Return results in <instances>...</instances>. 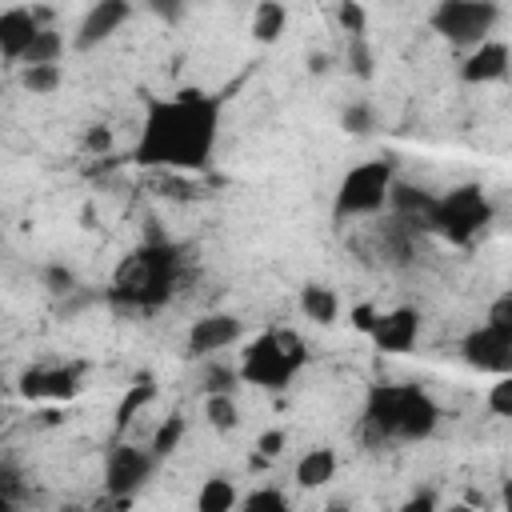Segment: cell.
<instances>
[{
	"instance_id": "obj_36",
	"label": "cell",
	"mask_w": 512,
	"mask_h": 512,
	"mask_svg": "<svg viewBox=\"0 0 512 512\" xmlns=\"http://www.w3.org/2000/svg\"><path fill=\"white\" fill-rule=\"evenodd\" d=\"M352 324L368 336V332H372V324H376V308H372V304H356V308H352Z\"/></svg>"
},
{
	"instance_id": "obj_33",
	"label": "cell",
	"mask_w": 512,
	"mask_h": 512,
	"mask_svg": "<svg viewBox=\"0 0 512 512\" xmlns=\"http://www.w3.org/2000/svg\"><path fill=\"white\" fill-rule=\"evenodd\" d=\"M84 148H88V152H108V148H112V128H108V124H92V128L84 132Z\"/></svg>"
},
{
	"instance_id": "obj_2",
	"label": "cell",
	"mask_w": 512,
	"mask_h": 512,
	"mask_svg": "<svg viewBox=\"0 0 512 512\" xmlns=\"http://www.w3.org/2000/svg\"><path fill=\"white\" fill-rule=\"evenodd\" d=\"M440 428V404L420 384H372L364 400V436L372 444H420Z\"/></svg>"
},
{
	"instance_id": "obj_14",
	"label": "cell",
	"mask_w": 512,
	"mask_h": 512,
	"mask_svg": "<svg viewBox=\"0 0 512 512\" xmlns=\"http://www.w3.org/2000/svg\"><path fill=\"white\" fill-rule=\"evenodd\" d=\"M508 64H512V48H508V40H484V44H476L472 52H464V60H460V80L464 84H496V80H504L508 76Z\"/></svg>"
},
{
	"instance_id": "obj_27",
	"label": "cell",
	"mask_w": 512,
	"mask_h": 512,
	"mask_svg": "<svg viewBox=\"0 0 512 512\" xmlns=\"http://www.w3.org/2000/svg\"><path fill=\"white\" fill-rule=\"evenodd\" d=\"M344 60H348V72H352L356 80H372V76H376V56H372L368 36H352Z\"/></svg>"
},
{
	"instance_id": "obj_21",
	"label": "cell",
	"mask_w": 512,
	"mask_h": 512,
	"mask_svg": "<svg viewBox=\"0 0 512 512\" xmlns=\"http://www.w3.org/2000/svg\"><path fill=\"white\" fill-rule=\"evenodd\" d=\"M152 400H156V384H152V380H136V384H128L124 400L116 404V432H124L128 420H136L140 408H148Z\"/></svg>"
},
{
	"instance_id": "obj_3",
	"label": "cell",
	"mask_w": 512,
	"mask_h": 512,
	"mask_svg": "<svg viewBox=\"0 0 512 512\" xmlns=\"http://www.w3.org/2000/svg\"><path fill=\"white\" fill-rule=\"evenodd\" d=\"M180 284V248L164 236L144 240L128 252L112 276V300L120 308H160L176 296Z\"/></svg>"
},
{
	"instance_id": "obj_26",
	"label": "cell",
	"mask_w": 512,
	"mask_h": 512,
	"mask_svg": "<svg viewBox=\"0 0 512 512\" xmlns=\"http://www.w3.org/2000/svg\"><path fill=\"white\" fill-rule=\"evenodd\" d=\"M236 512H292V508H288V496L280 488L264 484V488H252L248 496H240Z\"/></svg>"
},
{
	"instance_id": "obj_18",
	"label": "cell",
	"mask_w": 512,
	"mask_h": 512,
	"mask_svg": "<svg viewBox=\"0 0 512 512\" xmlns=\"http://www.w3.org/2000/svg\"><path fill=\"white\" fill-rule=\"evenodd\" d=\"M236 504H240L236 480L224 472H212L196 492V512H236Z\"/></svg>"
},
{
	"instance_id": "obj_1",
	"label": "cell",
	"mask_w": 512,
	"mask_h": 512,
	"mask_svg": "<svg viewBox=\"0 0 512 512\" xmlns=\"http://www.w3.org/2000/svg\"><path fill=\"white\" fill-rule=\"evenodd\" d=\"M224 96L204 88H180L172 96H156L144 104L140 136L132 148L136 168L160 172H208L220 144Z\"/></svg>"
},
{
	"instance_id": "obj_38",
	"label": "cell",
	"mask_w": 512,
	"mask_h": 512,
	"mask_svg": "<svg viewBox=\"0 0 512 512\" xmlns=\"http://www.w3.org/2000/svg\"><path fill=\"white\" fill-rule=\"evenodd\" d=\"M436 512H484L480 504H468V500H452V504H440Z\"/></svg>"
},
{
	"instance_id": "obj_17",
	"label": "cell",
	"mask_w": 512,
	"mask_h": 512,
	"mask_svg": "<svg viewBox=\"0 0 512 512\" xmlns=\"http://www.w3.org/2000/svg\"><path fill=\"white\" fill-rule=\"evenodd\" d=\"M300 312H304L312 324L332 328V324L340 320V296H336V288H332V284H320V280H308V284L300 288Z\"/></svg>"
},
{
	"instance_id": "obj_30",
	"label": "cell",
	"mask_w": 512,
	"mask_h": 512,
	"mask_svg": "<svg viewBox=\"0 0 512 512\" xmlns=\"http://www.w3.org/2000/svg\"><path fill=\"white\" fill-rule=\"evenodd\" d=\"M488 412L492 416H512V376H496V384H488Z\"/></svg>"
},
{
	"instance_id": "obj_13",
	"label": "cell",
	"mask_w": 512,
	"mask_h": 512,
	"mask_svg": "<svg viewBox=\"0 0 512 512\" xmlns=\"http://www.w3.org/2000/svg\"><path fill=\"white\" fill-rule=\"evenodd\" d=\"M20 396L24 400H72L76 392H80V368H64V364H56V368H24L20 372Z\"/></svg>"
},
{
	"instance_id": "obj_42",
	"label": "cell",
	"mask_w": 512,
	"mask_h": 512,
	"mask_svg": "<svg viewBox=\"0 0 512 512\" xmlns=\"http://www.w3.org/2000/svg\"><path fill=\"white\" fill-rule=\"evenodd\" d=\"M0 428H4V400H0Z\"/></svg>"
},
{
	"instance_id": "obj_19",
	"label": "cell",
	"mask_w": 512,
	"mask_h": 512,
	"mask_svg": "<svg viewBox=\"0 0 512 512\" xmlns=\"http://www.w3.org/2000/svg\"><path fill=\"white\" fill-rule=\"evenodd\" d=\"M284 28H288V8H284L280 0H264V4H256L252 20H248V32H252L256 44H276Z\"/></svg>"
},
{
	"instance_id": "obj_25",
	"label": "cell",
	"mask_w": 512,
	"mask_h": 512,
	"mask_svg": "<svg viewBox=\"0 0 512 512\" xmlns=\"http://www.w3.org/2000/svg\"><path fill=\"white\" fill-rule=\"evenodd\" d=\"M340 128L348 136H372L376 132V108L368 100H352L340 108Z\"/></svg>"
},
{
	"instance_id": "obj_12",
	"label": "cell",
	"mask_w": 512,
	"mask_h": 512,
	"mask_svg": "<svg viewBox=\"0 0 512 512\" xmlns=\"http://www.w3.org/2000/svg\"><path fill=\"white\" fill-rule=\"evenodd\" d=\"M416 336H420V308H412V304L376 312V324L368 332V340L380 352H408L416 344Z\"/></svg>"
},
{
	"instance_id": "obj_7",
	"label": "cell",
	"mask_w": 512,
	"mask_h": 512,
	"mask_svg": "<svg viewBox=\"0 0 512 512\" xmlns=\"http://www.w3.org/2000/svg\"><path fill=\"white\" fill-rule=\"evenodd\" d=\"M504 8L496 0H440L428 12V24L440 40H448L460 52H472L476 44L492 40Z\"/></svg>"
},
{
	"instance_id": "obj_28",
	"label": "cell",
	"mask_w": 512,
	"mask_h": 512,
	"mask_svg": "<svg viewBox=\"0 0 512 512\" xmlns=\"http://www.w3.org/2000/svg\"><path fill=\"white\" fill-rule=\"evenodd\" d=\"M336 24H340V32H348V40L368 36V8L356 4V0H340L336 4Z\"/></svg>"
},
{
	"instance_id": "obj_40",
	"label": "cell",
	"mask_w": 512,
	"mask_h": 512,
	"mask_svg": "<svg viewBox=\"0 0 512 512\" xmlns=\"http://www.w3.org/2000/svg\"><path fill=\"white\" fill-rule=\"evenodd\" d=\"M88 512H120V504H96V508H88Z\"/></svg>"
},
{
	"instance_id": "obj_22",
	"label": "cell",
	"mask_w": 512,
	"mask_h": 512,
	"mask_svg": "<svg viewBox=\"0 0 512 512\" xmlns=\"http://www.w3.org/2000/svg\"><path fill=\"white\" fill-rule=\"evenodd\" d=\"M204 420H208L212 432H236L240 428L236 396H204Z\"/></svg>"
},
{
	"instance_id": "obj_24",
	"label": "cell",
	"mask_w": 512,
	"mask_h": 512,
	"mask_svg": "<svg viewBox=\"0 0 512 512\" xmlns=\"http://www.w3.org/2000/svg\"><path fill=\"white\" fill-rule=\"evenodd\" d=\"M184 432H188V420H184L180 412H172V416H164V420H160V428H156V436H152V444H148V452H152L156 460H164V456H172V452L180 448V440H184Z\"/></svg>"
},
{
	"instance_id": "obj_16",
	"label": "cell",
	"mask_w": 512,
	"mask_h": 512,
	"mask_svg": "<svg viewBox=\"0 0 512 512\" xmlns=\"http://www.w3.org/2000/svg\"><path fill=\"white\" fill-rule=\"evenodd\" d=\"M336 448H328V444H316V448H308L300 460H296V468H292V476H296V488H304V492H316V488H324L332 476H336Z\"/></svg>"
},
{
	"instance_id": "obj_10",
	"label": "cell",
	"mask_w": 512,
	"mask_h": 512,
	"mask_svg": "<svg viewBox=\"0 0 512 512\" xmlns=\"http://www.w3.org/2000/svg\"><path fill=\"white\" fill-rule=\"evenodd\" d=\"M132 20V4L128 0H96L92 8H84L76 32H72V48L76 52H92L100 44H108L124 24Z\"/></svg>"
},
{
	"instance_id": "obj_11",
	"label": "cell",
	"mask_w": 512,
	"mask_h": 512,
	"mask_svg": "<svg viewBox=\"0 0 512 512\" xmlns=\"http://www.w3.org/2000/svg\"><path fill=\"white\" fill-rule=\"evenodd\" d=\"M240 340H244V320L236 312H204L192 320L184 348H188V356H216Z\"/></svg>"
},
{
	"instance_id": "obj_32",
	"label": "cell",
	"mask_w": 512,
	"mask_h": 512,
	"mask_svg": "<svg viewBox=\"0 0 512 512\" xmlns=\"http://www.w3.org/2000/svg\"><path fill=\"white\" fill-rule=\"evenodd\" d=\"M284 444H288V436H284L280 428H268V432L256 436V456H260V460H276V456L284 452Z\"/></svg>"
},
{
	"instance_id": "obj_35",
	"label": "cell",
	"mask_w": 512,
	"mask_h": 512,
	"mask_svg": "<svg viewBox=\"0 0 512 512\" xmlns=\"http://www.w3.org/2000/svg\"><path fill=\"white\" fill-rule=\"evenodd\" d=\"M148 12H152L156 20H168V24H176V20L184 16V4H168V0H152V4H148Z\"/></svg>"
},
{
	"instance_id": "obj_37",
	"label": "cell",
	"mask_w": 512,
	"mask_h": 512,
	"mask_svg": "<svg viewBox=\"0 0 512 512\" xmlns=\"http://www.w3.org/2000/svg\"><path fill=\"white\" fill-rule=\"evenodd\" d=\"M308 72L312 76H328L332 72V56L328 52H308Z\"/></svg>"
},
{
	"instance_id": "obj_4",
	"label": "cell",
	"mask_w": 512,
	"mask_h": 512,
	"mask_svg": "<svg viewBox=\"0 0 512 512\" xmlns=\"http://www.w3.org/2000/svg\"><path fill=\"white\" fill-rule=\"evenodd\" d=\"M308 364V344L296 328H268L260 332L256 340L244 344V356H240V380L244 384H256L264 392H280L288 388L300 368Z\"/></svg>"
},
{
	"instance_id": "obj_39",
	"label": "cell",
	"mask_w": 512,
	"mask_h": 512,
	"mask_svg": "<svg viewBox=\"0 0 512 512\" xmlns=\"http://www.w3.org/2000/svg\"><path fill=\"white\" fill-rule=\"evenodd\" d=\"M0 512H16V496H4L0 492Z\"/></svg>"
},
{
	"instance_id": "obj_34",
	"label": "cell",
	"mask_w": 512,
	"mask_h": 512,
	"mask_svg": "<svg viewBox=\"0 0 512 512\" xmlns=\"http://www.w3.org/2000/svg\"><path fill=\"white\" fill-rule=\"evenodd\" d=\"M436 508H440V500H436L428 488H420V492H412L396 512H436Z\"/></svg>"
},
{
	"instance_id": "obj_8",
	"label": "cell",
	"mask_w": 512,
	"mask_h": 512,
	"mask_svg": "<svg viewBox=\"0 0 512 512\" xmlns=\"http://www.w3.org/2000/svg\"><path fill=\"white\" fill-rule=\"evenodd\" d=\"M156 472V456L148 448H136V444H112L108 460H104V492L124 504L132 500Z\"/></svg>"
},
{
	"instance_id": "obj_15",
	"label": "cell",
	"mask_w": 512,
	"mask_h": 512,
	"mask_svg": "<svg viewBox=\"0 0 512 512\" xmlns=\"http://www.w3.org/2000/svg\"><path fill=\"white\" fill-rule=\"evenodd\" d=\"M44 24L36 20L32 8H4L0 12V60L4 64H20V56L28 52V44L36 40Z\"/></svg>"
},
{
	"instance_id": "obj_41",
	"label": "cell",
	"mask_w": 512,
	"mask_h": 512,
	"mask_svg": "<svg viewBox=\"0 0 512 512\" xmlns=\"http://www.w3.org/2000/svg\"><path fill=\"white\" fill-rule=\"evenodd\" d=\"M328 512H348V504H344V500H332V504H328Z\"/></svg>"
},
{
	"instance_id": "obj_23",
	"label": "cell",
	"mask_w": 512,
	"mask_h": 512,
	"mask_svg": "<svg viewBox=\"0 0 512 512\" xmlns=\"http://www.w3.org/2000/svg\"><path fill=\"white\" fill-rule=\"evenodd\" d=\"M64 84V68L60 64H36V68H20V88L32 96H52Z\"/></svg>"
},
{
	"instance_id": "obj_31",
	"label": "cell",
	"mask_w": 512,
	"mask_h": 512,
	"mask_svg": "<svg viewBox=\"0 0 512 512\" xmlns=\"http://www.w3.org/2000/svg\"><path fill=\"white\" fill-rule=\"evenodd\" d=\"M44 284H48V292L64 296V292H72V288H76V272H72V268H64V264H48V268H44Z\"/></svg>"
},
{
	"instance_id": "obj_9",
	"label": "cell",
	"mask_w": 512,
	"mask_h": 512,
	"mask_svg": "<svg viewBox=\"0 0 512 512\" xmlns=\"http://www.w3.org/2000/svg\"><path fill=\"white\" fill-rule=\"evenodd\" d=\"M460 356L472 372H492V376H512V328L496 324H476L460 340Z\"/></svg>"
},
{
	"instance_id": "obj_29",
	"label": "cell",
	"mask_w": 512,
	"mask_h": 512,
	"mask_svg": "<svg viewBox=\"0 0 512 512\" xmlns=\"http://www.w3.org/2000/svg\"><path fill=\"white\" fill-rule=\"evenodd\" d=\"M236 384H240V372L236 368L208 364V372H204V396H236Z\"/></svg>"
},
{
	"instance_id": "obj_6",
	"label": "cell",
	"mask_w": 512,
	"mask_h": 512,
	"mask_svg": "<svg viewBox=\"0 0 512 512\" xmlns=\"http://www.w3.org/2000/svg\"><path fill=\"white\" fill-rule=\"evenodd\" d=\"M492 224V200L480 184H460L432 200L424 232L444 236L448 244H472Z\"/></svg>"
},
{
	"instance_id": "obj_20",
	"label": "cell",
	"mask_w": 512,
	"mask_h": 512,
	"mask_svg": "<svg viewBox=\"0 0 512 512\" xmlns=\"http://www.w3.org/2000/svg\"><path fill=\"white\" fill-rule=\"evenodd\" d=\"M60 56H64V36L56 32V28H40L36 32V40L28 44V52L20 56V68H36V64H60Z\"/></svg>"
},
{
	"instance_id": "obj_5",
	"label": "cell",
	"mask_w": 512,
	"mask_h": 512,
	"mask_svg": "<svg viewBox=\"0 0 512 512\" xmlns=\"http://www.w3.org/2000/svg\"><path fill=\"white\" fill-rule=\"evenodd\" d=\"M392 184H396V156L392 152L352 164L332 192V216L336 220H360V216L384 212Z\"/></svg>"
}]
</instances>
